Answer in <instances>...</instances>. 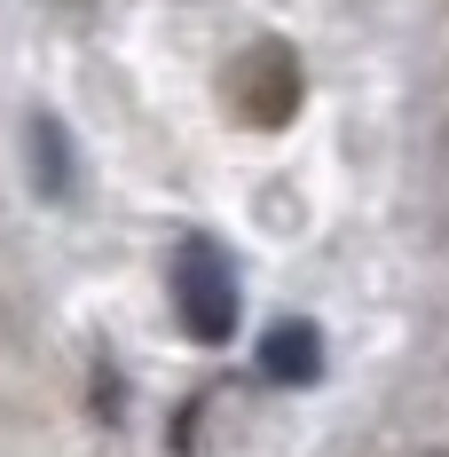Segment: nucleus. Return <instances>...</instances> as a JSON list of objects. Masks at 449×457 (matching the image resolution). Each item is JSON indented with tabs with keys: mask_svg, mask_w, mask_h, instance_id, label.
Returning <instances> with one entry per match:
<instances>
[{
	"mask_svg": "<svg viewBox=\"0 0 449 457\" xmlns=\"http://www.w3.org/2000/svg\"><path fill=\"white\" fill-rule=\"evenodd\" d=\"M261 370H269L276 386L323 378V331H315V323H276L269 339H261Z\"/></svg>",
	"mask_w": 449,
	"mask_h": 457,
	"instance_id": "obj_2",
	"label": "nucleus"
},
{
	"mask_svg": "<svg viewBox=\"0 0 449 457\" xmlns=\"http://www.w3.org/2000/svg\"><path fill=\"white\" fill-rule=\"evenodd\" d=\"M174 308L197 347H221L237 331V276H229V253L213 237H181L174 245Z\"/></svg>",
	"mask_w": 449,
	"mask_h": 457,
	"instance_id": "obj_1",
	"label": "nucleus"
}]
</instances>
